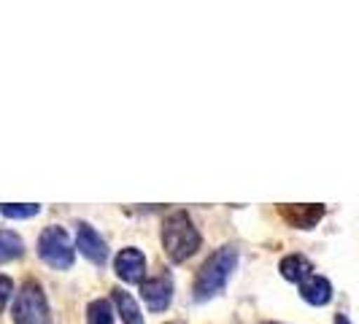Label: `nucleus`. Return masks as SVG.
Instances as JSON below:
<instances>
[{
  "mask_svg": "<svg viewBox=\"0 0 359 324\" xmlns=\"http://www.w3.org/2000/svg\"><path fill=\"white\" fill-rule=\"evenodd\" d=\"M235 265H238V249H235V246H222V249H216V252L200 265L198 276H195V287H192L195 300L203 303V300H211L214 295H219L222 289L227 287Z\"/></svg>",
  "mask_w": 359,
  "mask_h": 324,
  "instance_id": "f257e3e1",
  "label": "nucleus"
},
{
  "mask_svg": "<svg viewBox=\"0 0 359 324\" xmlns=\"http://www.w3.org/2000/svg\"><path fill=\"white\" fill-rule=\"evenodd\" d=\"M162 249L170 262H187L200 249V233L187 211H173L162 222Z\"/></svg>",
  "mask_w": 359,
  "mask_h": 324,
  "instance_id": "f03ea898",
  "label": "nucleus"
},
{
  "mask_svg": "<svg viewBox=\"0 0 359 324\" xmlns=\"http://www.w3.org/2000/svg\"><path fill=\"white\" fill-rule=\"evenodd\" d=\"M14 324H52V308L38 281H25L14 300Z\"/></svg>",
  "mask_w": 359,
  "mask_h": 324,
  "instance_id": "7ed1b4c3",
  "label": "nucleus"
},
{
  "mask_svg": "<svg viewBox=\"0 0 359 324\" xmlns=\"http://www.w3.org/2000/svg\"><path fill=\"white\" fill-rule=\"evenodd\" d=\"M38 257L54 270H65L76 259V246L71 243V235L65 233V227H46L38 235Z\"/></svg>",
  "mask_w": 359,
  "mask_h": 324,
  "instance_id": "20e7f679",
  "label": "nucleus"
},
{
  "mask_svg": "<svg viewBox=\"0 0 359 324\" xmlns=\"http://www.w3.org/2000/svg\"><path fill=\"white\" fill-rule=\"evenodd\" d=\"M76 249L90 259L92 265H106L108 259V243L106 238L97 233L92 224H79V233H76Z\"/></svg>",
  "mask_w": 359,
  "mask_h": 324,
  "instance_id": "39448f33",
  "label": "nucleus"
},
{
  "mask_svg": "<svg viewBox=\"0 0 359 324\" xmlns=\"http://www.w3.org/2000/svg\"><path fill=\"white\" fill-rule=\"evenodd\" d=\"M114 270L116 276L127 281V284H144V273H146V257L138 249H122L114 259Z\"/></svg>",
  "mask_w": 359,
  "mask_h": 324,
  "instance_id": "423d86ee",
  "label": "nucleus"
},
{
  "mask_svg": "<svg viewBox=\"0 0 359 324\" xmlns=\"http://www.w3.org/2000/svg\"><path fill=\"white\" fill-rule=\"evenodd\" d=\"M141 295H144V303L149 306V311H154V313H160L165 308L170 306V300H173V281L162 273V276H154V278H149L141 284Z\"/></svg>",
  "mask_w": 359,
  "mask_h": 324,
  "instance_id": "0eeeda50",
  "label": "nucleus"
},
{
  "mask_svg": "<svg viewBox=\"0 0 359 324\" xmlns=\"http://www.w3.org/2000/svg\"><path fill=\"white\" fill-rule=\"evenodd\" d=\"M278 211H281V216L287 219L292 227L313 230L319 224V219L324 216V205H319V203H311V205H281Z\"/></svg>",
  "mask_w": 359,
  "mask_h": 324,
  "instance_id": "6e6552de",
  "label": "nucleus"
},
{
  "mask_svg": "<svg viewBox=\"0 0 359 324\" xmlns=\"http://www.w3.org/2000/svg\"><path fill=\"white\" fill-rule=\"evenodd\" d=\"M300 297L311 306H327L332 300V284L324 276H308L300 284Z\"/></svg>",
  "mask_w": 359,
  "mask_h": 324,
  "instance_id": "1a4fd4ad",
  "label": "nucleus"
},
{
  "mask_svg": "<svg viewBox=\"0 0 359 324\" xmlns=\"http://www.w3.org/2000/svg\"><path fill=\"white\" fill-rule=\"evenodd\" d=\"M278 270H281V276L287 281H292V284H303L308 276H313L311 273L313 268H311V262H308L303 254H289V257H284Z\"/></svg>",
  "mask_w": 359,
  "mask_h": 324,
  "instance_id": "9d476101",
  "label": "nucleus"
},
{
  "mask_svg": "<svg viewBox=\"0 0 359 324\" xmlns=\"http://www.w3.org/2000/svg\"><path fill=\"white\" fill-rule=\"evenodd\" d=\"M114 303L119 308V316L125 324H144V313L135 303V297L127 295L125 289H114Z\"/></svg>",
  "mask_w": 359,
  "mask_h": 324,
  "instance_id": "9b49d317",
  "label": "nucleus"
},
{
  "mask_svg": "<svg viewBox=\"0 0 359 324\" xmlns=\"http://www.w3.org/2000/svg\"><path fill=\"white\" fill-rule=\"evenodd\" d=\"M22 252H25L22 238L11 230H0V262H11V259L22 257Z\"/></svg>",
  "mask_w": 359,
  "mask_h": 324,
  "instance_id": "f8f14e48",
  "label": "nucleus"
},
{
  "mask_svg": "<svg viewBox=\"0 0 359 324\" xmlns=\"http://www.w3.org/2000/svg\"><path fill=\"white\" fill-rule=\"evenodd\" d=\"M87 322L90 324H111L114 322V313H111V303L108 300H92L87 306Z\"/></svg>",
  "mask_w": 359,
  "mask_h": 324,
  "instance_id": "ddd939ff",
  "label": "nucleus"
},
{
  "mask_svg": "<svg viewBox=\"0 0 359 324\" xmlns=\"http://www.w3.org/2000/svg\"><path fill=\"white\" fill-rule=\"evenodd\" d=\"M38 211H41L38 203H6V205H3V214L8 216V219H30V216H36Z\"/></svg>",
  "mask_w": 359,
  "mask_h": 324,
  "instance_id": "4468645a",
  "label": "nucleus"
},
{
  "mask_svg": "<svg viewBox=\"0 0 359 324\" xmlns=\"http://www.w3.org/2000/svg\"><path fill=\"white\" fill-rule=\"evenodd\" d=\"M11 292H14V281H11L8 276H0V308L8 303Z\"/></svg>",
  "mask_w": 359,
  "mask_h": 324,
  "instance_id": "2eb2a0df",
  "label": "nucleus"
},
{
  "mask_svg": "<svg viewBox=\"0 0 359 324\" xmlns=\"http://www.w3.org/2000/svg\"><path fill=\"white\" fill-rule=\"evenodd\" d=\"M335 324H351V322H348V319H346L343 313H338V316H335Z\"/></svg>",
  "mask_w": 359,
  "mask_h": 324,
  "instance_id": "dca6fc26",
  "label": "nucleus"
},
{
  "mask_svg": "<svg viewBox=\"0 0 359 324\" xmlns=\"http://www.w3.org/2000/svg\"><path fill=\"white\" fill-rule=\"evenodd\" d=\"M262 324H278V322H262Z\"/></svg>",
  "mask_w": 359,
  "mask_h": 324,
  "instance_id": "f3484780",
  "label": "nucleus"
},
{
  "mask_svg": "<svg viewBox=\"0 0 359 324\" xmlns=\"http://www.w3.org/2000/svg\"><path fill=\"white\" fill-rule=\"evenodd\" d=\"M170 324H181V322H170Z\"/></svg>",
  "mask_w": 359,
  "mask_h": 324,
  "instance_id": "a211bd4d",
  "label": "nucleus"
}]
</instances>
